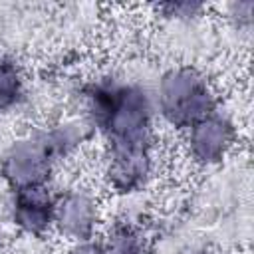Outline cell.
<instances>
[{
	"label": "cell",
	"instance_id": "obj_2",
	"mask_svg": "<svg viewBox=\"0 0 254 254\" xmlns=\"http://www.w3.org/2000/svg\"><path fill=\"white\" fill-rule=\"evenodd\" d=\"M81 141V129L75 125H62L26 137L10 147L4 157L2 173L16 189L44 187L58 157L71 151Z\"/></svg>",
	"mask_w": 254,
	"mask_h": 254
},
{
	"label": "cell",
	"instance_id": "obj_1",
	"mask_svg": "<svg viewBox=\"0 0 254 254\" xmlns=\"http://www.w3.org/2000/svg\"><path fill=\"white\" fill-rule=\"evenodd\" d=\"M87 113L111 149L151 147L153 105L145 89L117 79H101L85 91Z\"/></svg>",
	"mask_w": 254,
	"mask_h": 254
},
{
	"label": "cell",
	"instance_id": "obj_10",
	"mask_svg": "<svg viewBox=\"0 0 254 254\" xmlns=\"http://www.w3.org/2000/svg\"><path fill=\"white\" fill-rule=\"evenodd\" d=\"M163 10H167L169 16H177V18H187V16H194L196 12L202 10V4H192V2H171L161 6Z\"/></svg>",
	"mask_w": 254,
	"mask_h": 254
},
{
	"label": "cell",
	"instance_id": "obj_11",
	"mask_svg": "<svg viewBox=\"0 0 254 254\" xmlns=\"http://www.w3.org/2000/svg\"><path fill=\"white\" fill-rule=\"evenodd\" d=\"M69 254H101V246L99 242H91V240H83V242H77Z\"/></svg>",
	"mask_w": 254,
	"mask_h": 254
},
{
	"label": "cell",
	"instance_id": "obj_3",
	"mask_svg": "<svg viewBox=\"0 0 254 254\" xmlns=\"http://www.w3.org/2000/svg\"><path fill=\"white\" fill-rule=\"evenodd\" d=\"M163 117L175 127H192L214 111V97L206 79L190 67H177L163 75L157 91Z\"/></svg>",
	"mask_w": 254,
	"mask_h": 254
},
{
	"label": "cell",
	"instance_id": "obj_9",
	"mask_svg": "<svg viewBox=\"0 0 254 254\" xmlns=\"http://www.w3.org/2000/svg\"><path fill=\"white\" fill-rule=\"evenodd\" d=\"M22 93H24V81L18 65L12 60L2 58L0 60V111L14 107L22 99Z\"/></svg>",
	"mask_w": 254,
	"mask_h": 254
},
{
	"label": "cell",
	"instance_id": "obj_8",
	"mask_svg": "<svg viewBox=\"0 0 254 254\" xmlns=\"http://www.w3.org/2000/svg\"><path fill=\"white\" fill-rule=\"evenodd\" d=\"M99 246L101 254H147V240L133 226H117Z\"/></svg>",
	"mask_w": 254,
	"mask_h": 254
},
{
	"label": "cell",
	"instance_id": "obj_5",
	"mask_svg": "<svg viewBox=\"0 0 254 254\" xmlns=\"http://www.w3.org/2000/svg\"><path fill=\"white\" fill-rule=\"evenodd\" d=\"M12 218L18 228L40 236L54 226L56 200L44 187L16 189L12 200Z\"/></svg>",
	"mask_w": 254,
	"mask_h": 254
},
{
	"label": "cell",
	"instance_id": "obj_4",
	"mask_svg": "<svg viewBox=\"0 0 254 254\" xmlns=\"http://www.w3.org/2000/svg\"><path fill=\"white\" fill-rule=\"evenodd\" d=\"M189 129V149L198 163L210 165L220 161L234 143L232 123L216 111H212Z\"/></svg>",
	"mask_w": 254,
	"mask_h": 254
},
{
	"label": "cell",
	"instance_id": "obj_7",
	"mask_svg": "<svg viewBox=\"0 0 254 254\" xmlns=\"http://www.w3.org/2000/svg\"><path fill=\"white\" fill-rule=\"evenodd\" d=\"M109 181L119 192H131L145 185L151 175V147L111 149Z\"/></svg>",
	"mask_w": 254,
	"mask_h": 254
},
{
	"label": "cell",
	"instance_id": "obj_6",
	"mask_svg": "<svg viewBox=\"0 0 254 254\" xmlns=\"http://www.w3.org/2000/svg\"><path fill=\"white\" fill-rule=\"evenodd\" d=\"M54 224L62 234L83 242L89 240L97 224V204L95 200L81 190H71L56 200V218Z\"/></svg>",
	"mask_w": 254,
	"mask_h": 254
}]
</instances>
